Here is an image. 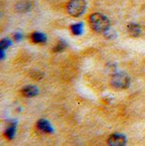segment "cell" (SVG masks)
I'll list each match as a JSON object with an SVG mask.
<instances>
[{"label": "cell", "instance_id": "obj_6", "mask_svg": "<svg viewBox=\"0 0 145 146\" xmlns=\"http://www.w3.org/2000/svg\"><path fill=\"white\" fill-rule=\"evenodd\" d=\"M36 125H37V128L44 133H53V127L51 126V124H50L46 120H44V119L39 120Z\"/></svg>", "mask_w": 145, "mask_h": 146}, {"label": "cell", "instance_id": "obj_11", "mask_svg": "<svg viewBox=\"0 0 145 146\" xmlns=\"http://www.w3.org/2000/svg\"><path fill=\"white\" fill-rule=\"evenodd\" d=\"M15 133H16V125H15V124H11L9 127L7 128L6 132H5V135H6V137L7 139L11 140L14 137Z\"/></svg>", "mask_w": 145, "mask_h": 146}, {"label": "cell", "instance_id": "obj_2", "mask_svg": "<svg viewBox=\"0 0 145 146\" xmlns=\"http://www.w3.org/2000/svg\"><path fill=\"white\" fill-rule=\"evenodd\" d=\"M131 78L124 72H118L111 77V85L116 90H123L129 87Z\"/></svg>", "mask_w": 145, "mask_h": 146}, {"label": "cell", "instance_id": "obj_13", "mask_svg": "<svg viewBox=\"0 0 145 146\" xmlns=\"http://www.w3.org/2000/svg\"><path fill=\"white\" fill-rule=\"evenodd\" d=\"M11 41H10L9 39L7 38H4L2 39L1 41H0V50H6L8 46H11Z\"/></svg>", "mask_w": 145, "mask_h": 146}, {"label": "cell", "instance_id": "obj_12", "mask_svg": "<svg viewBox=\"0 0 145 146\" xmlns=\"http://www.w3.org/2000/svg\"><path fill=\"white\" fill-rule=\"evenodd\" d=\"M66 42H64V41H59L57 44H56V46L54 47V52H61L63 51V50H64V48L66 47Z\"/></svg>", "mask_w": 145, "mask_h": 146}, {"label": "cell", "instance_id": "obj_4", "mask_svg": "<svg viewBox=\"0 0 145 146\" xmlns=\"http://www.w3.org/2000/svg\"><path fill=\"white\" fill-rule=\"evenodd\" d=\"M126 137L120 133H114L108 139V144L111 146H123L126 144Z\"/></svg>", "mask_w": 145, "mask_h": 146}, {"label": "cell", "instance_id": "obj_7", "mask_svg": "<svg viewBox=\"0 0 145 146\" xmlns=\"http://www.w3.org/2000/svg\"><path fill=\"white\" fill-rule=\"evenodd\" d=\"M38 94V89L34 85H27L22 90V94L26 97H34Z\"/></svg>", "mask_w": 145, "mask_h": 146}, {"label": "cell", "instance_id": "obj_5", "mask_svg": "<svg viewBox=\"0 0 145 146\" xmlns=\"http://www.w3.org/2000/svg\"><path fill=\"white\" fill-rule=\"evenodd\" d=\"M32 7V4L28 0H21L16 5V9L17 12L20 13H26L29 11Z\"/></svg>", "mask_w": 145, "mask_h": 146}, {"label": "cell", "instance_id": "obj_9", "mask_svg": "<svg viewBox=\"0 0 145 146\" xmlns=\"http://www.w3.org/2000/svg\"><path fill=\"white\" fill-rule=\"evenodd\" d=\"M129 33L132 35V36H139L142 33V29L140 27V26L136 24H131L128 27Z\"/></svg>", "mask_w": 145, "mask_h": 146}, {"label": "cell", "instance_id": "obj_8", "mask_svg": "<svg viewBox=\"0 0 145 146\" xmlns=\"http://www.w3.org/2000/svg\"><path fill=\"white\" fill-rule=\"evenodd\" d=\"M31 40L34 44H44L46 42V36L42 33L34 32L31 35Z\"/></svg>", "mask_w": 145, "mask_h": 146}, {"label": "cell", "instance_id": "obj_3", "mask_svg": "<svg viewBox=\"0 0 145 146\" xmlns=\"http://www.w3.org/2000/svg\"><path fill=\"white\" fill-rule=\"evenodd\" d=\"M67 12L70 16L78 17L84 13L86 8V2L84 0H70L67 4Z\"/></svg>", "mask_w": 145, "mask_h": 146}, {"label": "cell", "instance_id": "obj_1", "mask_svg": "<svg viewBox=\"0 0 145 146\" xmlns=\"http://www.w3.org/2000/svg\"><path fill=\"white\" fill-rule=\"evenodd\" d=\"M89 24L91 28L97 33H104L109 30L110 20L101 13H93L89 17Z\"/></svg>", "mask_w": 145, "mask_h": 146}, {"label": "cell", "instance_id": "obj_10", "mask_svg": "<svg viewBox=\"0 0 145 146\" xmlns=\"http://www.w3.org/2000/svg\"><path fill=\"white\" fill-rule=\"evenodd\" d=\"M83 24L82 23H78V24H74L73 26H71V30L73 35L75 36H80L83 33Z\"/></svg>", "mask_w": 145, "mask_h": 146}, {"label": "cell", "instance_id": "obj_14", "mask_svg": "<svg viewBox=\"0 0 145 146\" xmlns=\"http://www.w3.org/2000/svg\"><path fill=\"white\" fill-rule=\"evenodd\" d=\"M21 38H22V35L21 34H16V35H15V40H16V41H19Z\"/></svg>", "mask_w": 145, "mask_h": 146}]
</instances>
